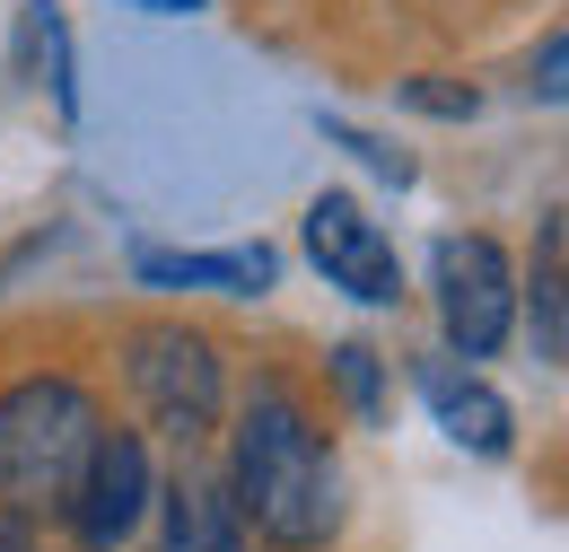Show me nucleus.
<instances>
[{
	"label": "nucleus",
	"mask_w": 569,
	"mask_h": 552,
	"mask_svg": "<svg viewBox=\"0 0 569 552\" xmlns=\"http://www.w3.org/2000/svg\"><path fill=\"white\" fill-rule=\"evenodd\" d=\"M123 377L141 395V413L158 438H176L184 456L202 447L228 413V368H219V343L193 334V325H141L123 343Z\"/></svg>",
	"instance_id": "3"
},
{
	"label": "nucleus",
	"mask_w": 569,
	"mask_h": 552,
	"mask_svg": "<svg viewBox=\"0 0 569 552\" xmlns=\"http://www.w3.org/2000/svg\"><path fill=\"white\" fill-rule=\"evenodd\" d=\"M561 351H569V298H561V210H552L543 264H535V359L561 368Z\"/></svg>",
	"instance_id": "10"
},
{
	"label": "nucleus",
	"mask_w": 569,
	"mask_h": 552,
	"mask_svg": "<svg viewBox=\"0 0 569 552\" xmlns=\"http://www.w3.org/2000/svg\"><path fill=\"white\" fill-rule=\"evenodd\" d=\"M149 518H158V552H237L246 544V526L228 509V483L193 474V465H176V483H158Z\"/></svg>",
	"instance_id": "8"
},
{
	"label": "nucleus",
	"mask_w": 569,
	"mask_h": 552,
	"mask_svg": "<svg viewBox=\"0 0 569 552\" xmlns=\"http://www.w3.org/2000/svg\"><path fill=\"white\" fill-rule=\"evenodd\" d=\"M307 255L333 289H351L359 307H395L403 298V264L386 246V228L351 203V194H316L307 203Z\"/></svg>",
	"instance_id": "6"
},
{
	"label": "nucleus",
	"mask_w": 569,
	"mask_h": 552,
	"mask_svg": "<svg viewBox=\"0 0 569 552\" xmlns=\"http://www.w3.org/2000/svg\"><path fill=\"white\" fill-rule=\"evenodd\" d=\"M403 106H421V115H438V124H465L482 97H473V88H447V79H403Z\"/></svg>",
	"instance_id": "13"
},
{
	"label": "nucleus",
	"mask_w": 569,
	"mask_h": 552,
	"mask_svg": "<svg viewBox=\"0 0 569 552\" xmlns=\"http://www.w3.org/2000/svg\"><path fill=\"white\" fill-rule=\"evenodd\" d=\"M281 273V255L272 246H228V255H141V280L149 289H228V298H254V289H272Z\"/></svg>",
	"instance_id": "9"
},
{
	"label": "nucleus",
	"mask_w": 569,
	"mask_h": 552,
	"mask_svg": "<svg viewBox=\"0 0 569 552\" xmlns=\"http://www.w3.org/2000/svg\"><path fill=\"white\" fill-rule=\"evenodd\" d=\"M333 377H342V395H351L359 421H386V377H377V351H368V343L333 351Z\"/></svg>",
	"instance_id": "11"
},
{
	"label": "nucleus",
	"mask_w": 569,
	"mask_h": 552,
	"mask_svg": "<svg viewBox=\"0 0 569 552\" xmlns=\"http://www.w3.org/2000/svg\"><path fill=\"white\" fill-rule=\"evenodd\" d=\"M141 9H158V18H176V9H202V0H141Z\"/></svg>",
	"instance_id": "16"
},
{
	"label": "nucleus",
	"mask_w": 569,
	"mask_h": 552,
	"mask_svg": "<svg viewBox=\"0 0 569 552\" xmlns=\"http://www.w3.org/2000/svg\"><path fill=\"white\" fill-rule=\"evenodd\" d=\"M149 500H158L149 438H141V430H97V447H88V465H79L71 500H62L71 544L79 552H123L149 526Z\"/></svg>",
	"instance_id": "5"
},
{
	"label": "nucleus",
	"mask_w": 569,
	"mask_h": 552,
	"mask_svg": "<svg viewBox=\"0 0 569 552\" xmlns=\"http://www.w3.org/2000/svg\"><path fill=\"white\" fill-rule=\"evenodd\" d=\"M438 325H447V351L456 359H491L508 343V325H517V264H508V246L482 237V228H456V237H438Z\"/></svg>",
	"instance_id": "4"
},
{
	"label": "nucleus",
	"mask_w": 569,
	"mask_h": 552,
	"mask_svg": "<svg viewBox=\"0 0 569 552\" xmlns=\"http://www.w3.org/2000/svg\"><path fill=\"white\" fill-rule=\"evenodd\" d=\"M561 62H569V45H561V27H552V36H543V62L526 70V88H535L543 106H561Z\"/></svg>",
	"instance_id": "14"
},
{
	"label": "nucleus",
	"mask_w": 569,
	"mask_h": 552,
	"mask_svg": "<svg viewBox=\"0 0 569 552\" xmlns=\"http://www.w3.org/2000/svg\"><path fill=\"white\" fill-rule=\"evenodd\" d=\"M421 404L438 413V430H447L465 456H508V447H517V404L499 395L491 377L456 368V359H421Z\"/></svg>",
	"instance_id": "7"
},
{
	"label": "nucleus",
	"mask_w": 569,
	"mask_h": 552,
	"mask_svg": "<svg viewBox=\"0 0 569 552\" xmlns=\"http://www.w3.org/2000/svg\"><path fill=\"white\" fill-rule=\"evenodd\" d=\"M325 140H333V149H351L359 167H377V176H386V185H412V158H403V149H386V140H368V132H351V124H325Z\"/></svg>",
	"instance_id": "12"
},
{
	"label": "nucleus",
	"mask_w": 569,
	"mask_h": 552,
	"mask_svg": "<svg viewBox=\"0 0 569 552\" xmlns=\"http://www.w3.org/2000/svg\"><path fill=\"white\" fill-rule=\"evenodd\" d=\"M0 552H36V535H27V518H18V509H0Z\"/></svg>",
	"instance_id": "15"
},
{
	"label": "nucleus",
	"mask_w": 569,
	"mask_h": 552,
	"mask_svg": "<svg viewBox=\"0 0 569 552\" xmlns=\"http://www.w3.org/2000/svg\"><path fill=\"white\" fill-rule=\"evenodd\" d=\"M219 483H228L237 526H254L263 544H281V552H325L342 535V465H333V438L307 421V404L289 395L281 377H263L246 395Z\"/></svg>",
	"instance_id": "1"
},
{
	"label": "nucleus",
	"mask_w": 569,
	"mask_h": 552,
	"mask_svg": "<svg viewBox=\"0 0 569 552\" xmlns=\"http://www.w3.org/2000/svg\"><path fill=\"white\" fill-rule=\"evenodd\" d=\"M97 430H106V413H97V395L79 377H53V368L44 377H18L0 395V509L62 518V500H71Z\"/></svg>",
	"instance_id": "2"
}]
</instances>
